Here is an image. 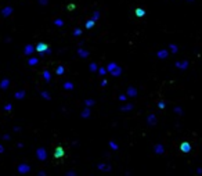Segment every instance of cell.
<instances>
[{
  "instance_id": "cell-1",
  "label": "cell",
  "mask_w": 202,
  "mask_h": 176,
  "mask_svg": "<svg viewBox=\"0 0 202 176\" xmlns=\"http://www.w3.org/2000/svg\"><path fill=\"white\" fill-rule=\"evenodd\" d=\"M54 157H55V158H61V157H64V148H62V147H57V148H55V151H54Z\"/></svg>"
},
{
  "instance_id": "cell-2",
  "label": "cell",
  "mask_w": 202,
  "mask_h": 176,
  "mask_svg": "<svg viewBox=\"0 0 202 176\" xmlns=\"http://www.w3.org/2000/svg\"><path fill=\"white\" fill-rule=\"evenodd\" d=\"M37 158H39V160H46V151L43 150V148H39V150H37Z\"/></svg>"
},
{
  "instance_id": "cell-3",
  "label": "cell",
  "mask_w": 202,
  "mask_h": 176,
  "mask_svg": "<svg viewBox=\"0 0 202 176\" xmlns=\"http://www.w3.org/2000/svg\"><path fill=\"white\" fill-rule=\"evenodd\" d=\"M36 50L39 51V53L47 50V45H46V43H39V45H37V47H36Z\"/></svg>"
},
{
  "instance_id": "cell-4",
  "label": "cell",
  "mask_w": 202,
  "mask_h": 176,
  "mask_svg": "<svg viewBox=\"0 0 202 176\" xmlns=\"http://www.w3.org/2000/svg\"><path fill=\"white\" fill-rule=\"evenodd\" d=\"M18 171H19V172H22V173H25V172H28V171H29V166H28V165H25V164H22V165H19V166H18Z\"/></svg>"
},
{
  "instance_id": "cell-5",
  "label": "cell",
  "mask_w": 202,
  "mask_h": 176,
  "mask_svg": "<svg viewBox=\"0 0 202 176\" xmlns=\"http://www.w3.org/2000/svg\"><path fill=\"white\" fill-rule=\"evenodd\" d=\"M145 14V11L143 10V8H136V15L137 17H143Z\"/></svg>"
},
{
  "instance_id": "cell-6",
  "label": "cell",
  "mask_w": 202,
  "mask_h": 176,
  "mask_svg": "<svg viewBox=\"0 0 202 176\" xmlns=\"http://www.w3.org/2000/svg\"><path fill=\"white\" fill-rule=\"evenodd\" d=\"M32 51H33V47H32L31 45H28V46L25 47V54H31Z\"/></svg>"
},
{
  "instance_id": "cell-7",
  "label": "cell",
  "mask_w": 202,
  "mask_h": 176,
  "mask_svg": "<svg viewBox=\"0 0 202 176\" xmlns=\"http://www.w3.org/2000/svg\"><path fill=\"white\" fill-rule=\"evenodd\" d=\"M11 11H13V8L11 7H7L3 10V15H8V14H11Z\"/></svg>"
},
{
  "instance_id": "cell-8",
  "label": "cell",
  "mask_w": 202,
  "mask_h": 176,
  "mask_svg": "<svg viewBox=\"0 0 202 176\" xmlns=\"http://www.w3.org/2000/svg\"><path fill=\"white\" fill-rule=\"evenodd\" d=\"M93 26H94V19H90L86 22V28H93Z\"/></svg>"
},
{
  "instance_id": "cell-9",
  "label": "cell",
  "mask_w": 202,
  "mask_h": 176,
  "mask_svg": "<svg viewBox=\"0 0 202 176\" xmlns=\"http://www.w3.org/2000/svg\"><path fill=\"white\" fill-rule=\"evenodd\" d=\"M115 68H118L115 63H112V64H109V65H108V71H111V72H112V71H114V69H115Z\"/></svg>"
},
{
  "instance_id": "cell-10",
  "label": "cell",
  "mask_w": 202,
  "mask_h": 176,
  "mask_svg": "<svg viewBox=\"0 0 202 176\" xmlns=\"http://www.w3.org/2000/svg\"><path fill=\"white\" fill-rule=\"evenodd\" d=\"M98 168L102 169V171H108V169H111V166H108V165H102V164H101V165H98Z\"/></svg>"
},
{
  "instance_id": "cell-11",
  "label": "cell",
  "mask_w": 202,
  "mask_h": 176,
  "mask_svg": "<svg viewBox=\"0 0 202 176\" xmlns=\"http://www.w3.org/2000/svg\"><path fill=\"white\" fill-rule=\"evenodd\" d=\"M29 64H31V65H35V64H37V58H31V60H29Z\"/></svg>"
},
{
  "instance_id": "cell-12",
  "label": "cell",
  "mask_w": 202,
  "mask_h": 176,
  "mask_svg": "<svg viewBox=\"0 0 202 176\" xmlns=\"http://www.w3.org/2000/svg\"><path fill=\"white\" fill-rule=\"evenodd\" d=\"M7 85H8V79H6V81H3L2 87H3V89H6V87H7Z\"/></svg>"
},
{
  "instance_id": "cell-13",
  "label": "cell",
  "mask_w": 202,
  "mask_h": 176,
  "mask_svg": "<svg viewBox=\"0 0 202 176\" xmlns=\"http://www.w3.org/2000/svg\"><path fill=\"white\" fill-rule=\"evenodd\" d=\"M62 72H64V68H62V67H58V68H57V74L61 75Z\"/></svg>"
},
{
  "instance_id": "cell-14",
  "label": "cell",
  "mask_w": 202,
  "mask_h": 176,
  "mask_svg": "<svg viewBox=\"0 0 202 176\" xmlns=\"http://www.w3.org/2000/svg\"><path fill=\"white\" fill-rule=\"evenodd\" d=\"M64 87H65V89H69V90H71V89H72V83H64Z\"/></svg>"
},
{
  "instance_id": "cell-15",
  "label": "cell",
  "mask_w": 202,
  "mask_h": 176,
  "mask_svg": "<svg viewBox=\"0 0 202 176\" xmlns=\"http://www.w3.org/2000/svg\"><path fill=\"white\" fill-rule=\"evenodd\" d=\"M109 146H111V147L114 148V150H116V148H118V146H116V144H115V143H114V142H109Z\"/></svg>"
},
{
  "instance_id": "cell-16",
  "label": "cell",
  "mask_w": 202,
  "mask_h": 176,
  "mask_svg": "<svg viewBox=\"0 0 202 176\" xmlns=\"http://www.w3.org/2000/svg\"><path fill=\"white\" fill-rule=\"evenodd\" d=\"M24 94H25L24 92H21V93H17V94H15V97H17V99H19V97H24Z\"/></svg>"
},
{
  "instance_id": "cell-17",
  "label": "cell",
  "mask_w": 202,
  "mask_h": 176,
  "mask_svg": "<svg viewBox=\"0 0 202 176\" xmlns=\"http://www.w3.org/2000/svg\"><path fill=\"white\" fill-rule=\"evenodd\" d=\"M55 25L61 26V25H62V21H61V19H55Z\"/></svg>"
},
{
  "instance_id": "cell-18",
  "label": "cell",
  "mask_w": 202,
  "mask_h": 176,
  "mask_svg": "<svg viewBox=\"0 0 202 176\" xmlns=\"http://www.w3.org/2000/svg\"><path fill=\"white\" fill-rule=\"evenodd\" d=\"M79 54H80V55H83V57H86V55L89 54V53H86V51H83V50H79Z\"/></svg>"
},
{
  "instance_id": "cell-19",
  "label": "cell",
  "mask_w": 202,
  "mask_h": 176,
  "mask_svg": "<svg viewBox=\"0 0 202 176\" xmlns=\"http://www.w3.org/2000/svg\"><path fill=\"white\" fill-rule=\"evenodd\" d=\"M44 76H46V81H47V82L50 81V75H49V72H47V71H44Z\"/></svg>"
},
{
  "instance_id": "cell-20",
  "label": "cell",
  "mask_w": 202,
  "mask_h": 176,
  "mask_svg": "<svg viewBox=\"0 0 202 176\" xmlns=\"http://www.w3.org/2000/svg\"><path fill=\"white\" fill-rule=\"evenodd\" d=\"M74 33L76 35V36H79V35H80V29H75V32Z\"/></svg>"
},
{
  "instance_id": "cell-21",
  "label": "cell",
  "mask_w": 202,
  "mask_h": 176,
  "mask_svg": "<svg viewBox=\"0 0 202 176\" xmlns=\"http://www.w3.org/2000/svg\"><path fill=\"white\" fill-rule=\"evenodd\" d=\"M129 94H136V92H134V89H129Z\"/></svg>"
},
{
  "instance_id": "cell-22",
  "label": "cell",
  "mask_w": 202,
  "mask_h": 176,
  "mask_svg": "<svg viewBox=\"0 0 202 176\" xmlns=\"http://www.w3.org/2000/svg\"><path fill=\"white\" fill-rule=\"evenodd\" d=\"M90 69H92V71H96V64H92V65H90Z\"/></svg>"
},
{
  "instance_id": "cell-23",
  "label": "cell",
  "mask_w": 202,
  "mask_h": 176,
  "mask_svg": "<svg viewBox=\"0 0 202 176\" xmlns=\"http://www.w3.org/2000/svg\"><path fill=\"white\" fill-rule=\"evenodd\" d=\"M4 108H6V110H11V108H13V107H11V104H7V105H6Z\"/></svg>"
},
{
  "instance_id": "cell-24",
  "label": "cell",
  "mask_w": 202,
  "mask_h": 176,
  "mask_svg": "<svg viewBox=\"0 0 202 176\" xmlns=\"http://www.w3.org/2000/svg\"><path fill=\"white\" fill-rule=\"evenodd\" d=\"M40 3H42V4H46V3H47V0H40Z\"/></svg>"
},
{
  "instance_id": "cell-25",
  "label": "cell",
  "mask_w": 202,
  "mask_h": 176,
  "mask_svg": "<svg viewBox=\"0 0 202 176\" xmlns=\"http://www.w3.org/2000/svg\"><path fill=\"white\" fill-rule=\"evenodd\" d=\"M3 151H4V148H3L2 146H0V152H3Z\"/></svg>"
}]
</instances>
